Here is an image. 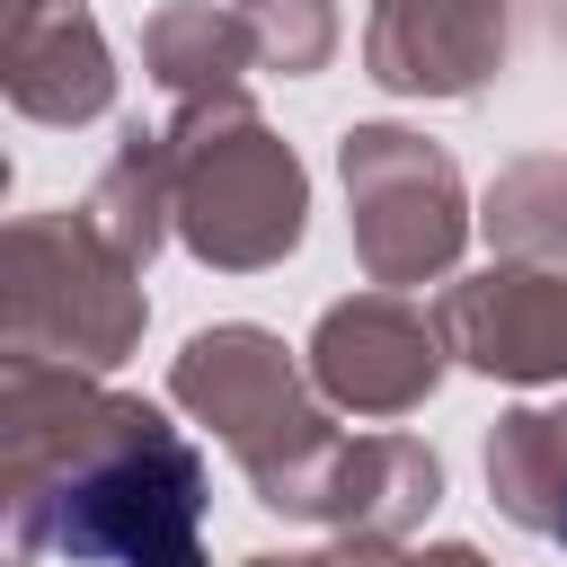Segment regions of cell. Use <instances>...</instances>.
<instances>
[{
    "label": "cell",
    "mask_w": 567,
    "mask_h": 567,
    "mask_svg": "<svg viewBox=\"0 0 567 567\" xmlns=\"http://www.w3.org/2000/svg\"><path fill=\"white\" fill-rule=\"evenodd\" d=\"M0 470L18 567H204V452L71 363H0Z\"/></svg>",
    "instance_id": "1"
},
{
    "label": "cell",
    "mask_w": 567,
    "mask_h": 567,
    "mask_svg": "<svg viewBox=\"0 0 567 567\" xmlns=\"http://www.w3.org/2000/svg\"><path fill=\"white\" fill-rule=\"evenodd\" d=\"M168 390H177V408H195V416L221 434V452L248 470L257 505L310 523L319 478H328V461L346 452V434H337L328 408L310 399V381H301V363L284 354V337H266V328H204V337H186Z\"/></svg>",
    "instance_id": "2"
},
{
    "label": "cell",
    "mask_w": 567,
    "mask_h": 567,
    "mask_svg": "<svg viewBox=\"0 0 567 567\" xmlns=\"http://www.w3.org/2000/svg\"><path fill=\"white\" fill-rule=\"evenodd\" d=\"M168 168H177V230L204 266L248 275V266H275L301 239V213H310L301 159L248 115V97L177 106Z\"/></svg>",
    "instance_id": "3"
},
{
    "label": "cell",
    "mask_w": 567,
    "mask_h": 567,
    "mask_svg": "<svg viewBox=\"0 0 567 567\" xmlns=\"http://www.w3.org/2000/svg\"><path fill=\"white\" fill-rule=\"evenodd\" d=\"M142 319V266L89 221V204L27 213L9 230V354L106 372L133 354Z\"/></svg>",
    "instance_id": "4"
},
{
    "label": "cell",
    "mask_w": 567,
    "mask_h": 567,
    "mask_svg": "<svg viewBox=\"0 0 567 567\" xmlns=\"http://www.w3.org/2000/svg\"><path fill=\"white\" fill-rule=\"evenodd\" d=\"M346 204H354V257L381 292L425 284L461 257L470 213H461V177L452 159L408 133V124H354L346 133Z\"/></svg>",
    "instance_id": "5"
},
{
    "label": "cell",
    "mask_w": 567,
    "mask_h": 567,
    "mask_svg": "<svg viewBox=\"0 0 567 567\" xmlns=\"http://www.w3.org/2000/svg\"><path fill=\"white\" fill-rule=\"evenodd\" d=\"M310 381L354 416H408L443 381V328H425L399 292L337 301L310 337Z\"/></svg>",
    "instance_id": "6"
},
{
    "label": "cell",
    "mask_w": 567,
    "mask_h": 567,
    "mask_svg": "<svg viewBox=\"0 0 567 567\" xmlns=\"http://www.w3.org/2000/svg\"><path fill=\"white\" fill-rule=\"evenodd\" d=\"M443 346L496 381H558L567 372V266H496L443 292Z\"/></svg>",
    "instance_id": "7"
},
{
    "label": "cell",
    "mask_w": 567,
    "mask_h": 567,
    "mask_svg": "<svg viewBox=\"0 0 567 567\" xmlns=\"http://www.w3.org/2000/svg\"><path fill=\"white\" fill-rule=\"evenodd\" d=\"M363 62L399 97H470L505 71V0H372Z\"/></svg>",
    "instance_id": "8"
},
{
    "label": "cell",
    "mask_w": 567,
    "mask_h": 567,
    "mask_svg": "<svg viewBox=\"0 0 567 567\" xmlns=\"http://www.w3.org/2000/svg\"><path fill=\"white\" fill-rule=\"evenodd\" d=\"M434 496H443V461L425 443H408V434H354L328 461L310 523H337L354 540H399L408 523L434 514Z\"/></svg>",
    "instance_id": "9"
},
{
    "label": "cell",
    "mask_w": 567,
    "mask_h": 567,
    "mask_svg": "<svg viewBox=\"0 0 567 567\" xmlns=\"http://www.w3.org/2000/svg\"><path fill=\"white\" fill-rule=\"evenodd\" d=\"M106 97H115V71H106V44H97V27L80 9L9 27V106L18 115L89 124V115H106Z\"/></svg>",
    "instance_id": "10"
},
{
    "label": "cell",
    "mask_w": 567,
    "mask_h": 567,
    "mask_svg": "<svg viewBox=\"0 0 567 567\" xmlns=\"http://www.w3.org/2000/svg\"><path fill=\"white\" fill-rule=\"evenodd\" d=\"M142 62L151 80L177 97V106H213V97H239V71H266L257 62V35H248V9H213V0H177L142 27Z\"/></svg>",
    "instance_id": "11"
},
{
    "label": "cell",
    "mask_w": 567,
    "mask_h": 567,
    "mask_svg": "<svg viewBox=\"0 0 567 567\" xmlns=\"http://www.w3.org/2000/svg\"><path fill=\"white\" fill-rule=\"evenodd\" d=\"M487 496L567 549V408H514L487 434Z\"/></svg>",
    "instance_id": "12"
},
{
    "label": "cell",
    "mask_w": 567,
    "mask_h": 567,
    "mask_svg": "<svg viewBox=\"0 0 567 567\" xmlns=\"http://www.w3.org/2000/svg\"><path fill=\"white\" fill-rule=\"evenodd\" d=\"M487 239L505 266H567V151L514 159L487 186Z\"/></svg>",
    "instance_id": "13"
},
{
    "label": "cell",
    "mask_w": 567,
    "mask_h": 567,
    "mask_svg": "<svg viewBox=\"0 0 567 567\" xmlns=\"http://www.w3.org/2000/svg\"><path fill=\"white\" fill-rule=\"evenodd\" d=\"M248 9V35H257V62L266 71H319L337 53V9L328 0H239Z\"/></svg>",
    "instance_id": "14"
},
{
    "label": "cell",
    "mask_w": 567,
    "mask_h": 567,
    "mask_svg": "<svg viewBox=\"0 0 567 567\" xmlns=\"http://www.w3.org/2000/svg\"><path fill=\"white\" fill-rule=\"evenodd\" d=\"M248 567H416V558H399L390 540H337V549H310V558H248Z\"/></svg>",
    "instance_id": "15"
},
{
    "label": "cell",
    "mask_w": 567,
    "mask_h": 567,
    "mask_svg": "<svg viewBox=\"0 0 567 567\" xmlns=\"http://www.w3.org/2000/svg\"><path fill=\"white\" fill-rule=\"evenodd\" d=\"M62 9H80V0H9V27H27V18H62Z\"/></svg>",
    "instance_id": "16"
},
{
    "label": "cell",
    "mask_w": 567,
    "mask_h": 567,
    "mask_svg": "<svg viewBox=\"0 0 567 567\" xmlns=\"http://www.w3.org/2000/svg\"><path fill=\"white\" fill-rule=\"evenodd\" d=\"M416 567H487L478 549H434V558H416Z\"/></svg>",
    "instance_id": "17"
},
{
    "label": "cell",
    "mask_w": 567,
    "mask_h": 567,
    "mask_svg": "<svg viewBox=\"0 0 567 567\" xmlns=\"http://www.w3.org/2000/svg\"><path fill=\"white\" fill-rule=\"evenodd\" d=\"M558 35H567V9H558Z\"/></svg>",
    "instance_id": "18"
}]
</instances>
